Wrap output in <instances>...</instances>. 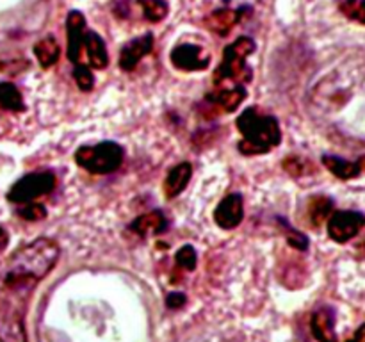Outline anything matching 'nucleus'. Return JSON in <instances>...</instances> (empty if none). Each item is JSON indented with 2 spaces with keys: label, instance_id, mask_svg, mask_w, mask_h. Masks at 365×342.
<instances>
[{
  "label": "nucleus",
  "instance_id": "1",
  "mask_svg": "<svg viewBox=\"0 0 365 342\" xmlns=\"http://www.w3.org/2000/svg\"><path fill=\"white\" fill-rule=\"evenodd\" d=\"M59 246L39 237L20 246L0 274V342H27L25 310L36 285L59 260Z\"/></svg>",
  "mask_w": 365,
  "mask_h": 342
},
{
  "label": "nucleus",
  "instance_id": "2",
  "mask_svg": "<svg viewBox=\"0 0 365 342\" xmlns=\"http://www.w3.org/2000/svg\"><path fill=\"white\" fill-rule=\"evenodd\" d=\"M235 125L242 134V139L237 145L242 155H262L277 148L282 141V130L277 118L260 114L257 107H248L242 110Z\"/></svg>",
  "mask_w": 365,
  "mask_h": 342
},
{
  "label": "nucleus",
  "instance_id": "3",
  "mask_svg": "<svg viewBox=\"0 0 365 342\" xmlns=\"http://www.w3.org/2000/svg\"><path fill=\"white\" fill-rule=\"evenodd\" d=\"M255 52V43L248 36H242V38L235 39L234 43L227 46L223 50V59L221 64L214 71V86L217 88H225L228 81H232L234 84L245 86L248 82H252L253 71L252 68L246 64L248 56Z\"/></svg>",
  "mask_w": 365,
  "mask_h": 342
},
{
  "label": "nucleus",
  "instance_id": "4",
  "mask_svg": "<svg viewBox=\"0 0 365 342\" xmlns=\"http://www.w3.org/2000/svg\"><path fill=\"white\" fill-rule=\"evenodd\" d=\"M123 146L114 141L81 146L75 152V162L93 175H109L123 164Z\"/></svg>",
  "mask_w": 365,
  "mask_h": 342
},
{
  "label": "nucleus",
  "instance_id": "5",
  "mask_svg": "<svg viewBox=\"0 0 365 342\" xmlns=\"http://www.w3.org/2000/svg\"><path fill=\"white\" fill-rule=\"evenodd\" d=\"M57 178L52 171H36L21 177L7 192V200L13 203H29L39 196L50 195L56 189Z\"/></svg>",
  "mask_w": 365,
  "mask_h": 342
},
{
  "label": "nucleus",
  "instance_id": "6",
  "mask_svg": "<svg viewBox=\"0 0 365 342\" xmlns=\"http://www.w3.org/2000/svg\"><path fill=\"white\" fill-rule=\"evenodd\" d=\"M365 227V216L356 212V210H337L328 219V235L335 242L351 241L353 237L360 234V230Z\"/></svg>",
  "mask_w": 365,
  "mask_h": 342
},
{
  "label": "nucleus",
  "instance_id": "7",
  "mask_svg": "<svg viewBox=\"0 0 365 342\" xmlns=\"http://www.w3.org/2000/svg\"><path fill=\"white\" fill-rule=\"evenodd\" d=\"M170 59L171 64L182 71L205 70L210 63V57L203 53L198 45H191V43H182L175 46L170 53Z\"/></svg>",
  "mask_w": 365,
  "mask_h": 342
},
{
  "label": "nucleus",
  "instance_id": "8",
  "mask_svg": "<svg viewBox=\"0 0 365 342\" xmlns=\"http://www.w3.org/2000/svg\"><path fill=\"white\" fill-rule=\"evenodd\" d=\"M242 219H245V203L242 196L237 192L225 196L214 210V221L225 230H234L242 223Z\"/></svg>",
  "mask_w": 365,
  "mask_h": 342
},
{
  "label": "nucleus",
  "instance_id": "9",
  "mask_svg": "<svg viewBox=\"0 0 365 342\" xmlns=\"http://www.w3.org/2000/svg\"><path fill=\"white\" fill-rule=\"evenodd\" d=\"M66 32H68V57L71 63H81L82 46L86 39V18L78 11H71L66 18Z\"/></svg>",
  "mask_w": 365,
  "mask_h": 342
},
{
  "label": "nucleus",
  "instance_id": "10",
  "mask_svg": "<svg viewBox=\"0 0 365 342\" xmlns=\"http://www.w3.org/2000/svg\"><path fill=\"white\" fill-rule=\"evenodd\" d=\"M153 50V36L145 34L128 41L120 52V68L123 71H132L139 64V61L148 56Z\"/></svg>",
  "mask_w": 365,
  "mask_h": 342
},
{
  "label": "nucleus",
  "instance_id": "11",
  "mask_svg": "<svg viewBox=\"0 0 365 342\" xmlns=\"http://www.w3.org/2000/svg\"><path fill=\"white\" fill-rule=\"evenodd\" d=\"M310 330L317 342H339L337 331H335V314L330 306H323L312 314Z\"/></svg>",
  "mask_w": 365,
  "mask_h": 342
},
{
  "label": "nucleus",
  "instance_id": "12",
  "mask_svg": "<svg viewBox=\"0 0 365 342\" xmlns=\"http://www.w3.org/2000/svg\"><path fill=\"white\" fill-rule=\"evenodd\" d=\"M246 88L245 86L234 84L232 88H217V91L209 93L205 96V100L212 105H216L220 110L225 113H234L237 110V107L245 102L246 98Z\"/></svg>",
  "mask_w": 365,
  "mask_h": 342
},
{
  "label": "nucleus",
  "instance_id": "13",
  "mask_svg": "<svg viewBox=\"0 0 365 342\" xmlns=\"http://www.w3.org/2000/svg\"><path fill=\"white\" fill-rule=\"evenodd\" d=\"M130 232L148 237V235H160L168 230V219L160 210H152V212L141 214L128 224Z\"/></svg>",
  "mask_w": 365,
  "mask_h": 342
},
{
  "label": "nucleus",
  "instance_id": "14",
  "mask_svg": "<svg viewBox=\"0 0 365 342\" xmlns=\"http://www.w3.org/2000/svg\"><path fill=\"white\" fill-rule=\"evenodd\" d=\"M248 11V7L245 9H217L212 14L205 18V27L210 32H216L217 36H227L232 31V27L239 24L242 20V13Z\"/></svg>",
  "mask_w": 365,
  "mask_h": 342
},
{
  "label": "nucleus",
  "instance_id": "15",
  "mask_svg": "<svg viewBox=\"0 0 365 342\" xmlns=\"http://www.w3.org/2000/svg\"><path fill=\"white\" fill-rule=\"evenodd\" d=\"M192 177V166L189 162H180L175 167H171L164 180V195L168 200H173L187 187L189 180Z\"/></svg>",
  "mask_w": 365,
  "mask_h": 342
},
{
  "label": "nucleus",
  "instance_id": "16",
  "mask_svg": "<svg viewBox=\"0 0 365 342\" xmlns=\"http://www.w3.org/2000/svg\"><path fill=\"white\" fill-rule=\"evenodd\" d=\"M84 46H86V52H88V59L91 68L95 70H102L109 64V56H107V48H106V43L103 39L100 38L96 32L89 31L86 32V39H84Z\"/></svg>",
  "mask_w": 365,
  "mask_h": 342
},
{
  "label": "nucleus",
  "instance_id": "17",
  "mask_svg": "<svg viewBox=\"0 0 365 342\" xmlns=\"http://www.w3.org/2000/svg\"><path fill=\"white\" fill-rule=\"evenodd\" d=\"M323 164L331 175H335L341 180H351L362 173V164L360 162H353V160H346L335 155H323Z\"/></svg>",
  "mask_w": 365,
  "mask_h": 342
},
{
  "label": "nucleus",
  "instance_id": "18",
  "mask_svg": "<svg viewBox=\"0 0 365 342\" xmlns=\"http://www.w3.org/2000/svg\"><path fill=\"white\" fill-rule=\"evenodd\" d=\"M34 56L38 57L39 64H41L43 68H50V66H53L57 61H59L61 48H59V45H57L56 39H53L52 36H48V38H45V39H41V41L36 43Z\"/></svg>",
  "mask_w": 365,
  "mask_h": 342
},
{
  "label": "nucleus",
  "instance_id": "19",
  "mask_svg": "<svg viewBox=\"0 0 365 342\" xmlns=\"http://www.w3.org/2000/svg\"><path fill=\"white\" fill-rule=\"evenodd\" d=\"M0 109L11 110V113H21V110H25L21 93L11 82H0Z\"/></svg>",
  "mask_w": 365,
  "mask_h": 342
},
{
  "label": "nucleus",
  "instance_id": "20",
  "mask_svg": "<svg viewBox=\"0 0 365 342\" xmlns=\"http://www.w3.org/2000/svg\"><path fill=\"white\" fill-rule=\"evenodd\" d=\"M334 214V202L327 196H314L309 205V217L314 227H321Z\"/></svg>",
  "mask_w": 365,
  "mask_h": 342
},
{
  "label": "nucleus",
  "instance_id": "21",
  "mask_svg": "<svg viewBox=\"0 0 365 342\" xmlns=\"http://www.w3.org/2000/svg\"><path fill=\"white\" fill-rule=\"evenodd\" d=\"M143 7V14L148 21L157 24L163 21L168 14V4L166 0H139Z\"/></svg>",
  "mask_w": 365,
  "mask_h": 342
},
{
  "label": "nucleus",
  "instance_id": "22",
  "mask_svg": "<svg viewBox=\"0 0 365 342\" xmlns=\"http://www.w3.org/2000/svg\"><path fill=\"white\" fill-rule=\"evenodd\" d=\"M341 11L349 20L365 25V0H344L341 4Z\"/></svg>",
  "mask_w": 365,
  "mask_h": 342
},
{
  "label": "nucleus",
  "instance_id": "23",
  "mask_svg": "<svg viewBox=\"0 0 365 342\" xmlns=\"http://www.w3.org/2000/svg\"><path fill=\"white\" fill-rule=\"evenodd\" d=\"M175 260H177V266L182 267V269L195 271L196 262H198V256H196L195 248H192L191 244H185L178 249L177 255H175Z\"/></svg>",
  "mask_w": 365,
  "mask_h": 342
},
{
  "label": "nucleus",
  "instance_id": "24",
  "mask_svg": "<svg viewBox=\"0 0 365 342\" xmlns=\"http://www.w3.org/2000/svg\"><path fill=\"white\" fill-rule=\"evenodd\" d=\"M73 77L81 91L84 93L91 91L93 84H95V78H93V71L89 70V66H86V64H81V63L75 64Z\"/></svg>",
  "mask_w": 365,
  "mask_h": 342
},
{
  "label": "nucleus",
  "instance_id": "25",
  "mask_svg": "<svg viewBox=\"0 0 365 342\" xmlns=\"http://www.w3.org/2000/svg\"><path fill=\"white\" fill-rule=\"evenodd\" d=\"M284 167L289 171V173L294 175V177H302V175L312 173L310 170H314L312 164H309L305 159H302V157H294V155L285 159Z\"/></svg>",
  "mask_w": 365,
  "mask_h": 342
},
{
  "label": "nucleus",
  "instance_id": "26",
  "mask_svg": "<svg viewBox=\"0 0 365 342\" xmlns=\"http://www.w3.org/2000/svg\"><path fill=\"white\" fill-rule=\"evenodd\" d=\"M18 216L24 217V219L27 221H39L46 217V209L45 205H41V203L29 202L25 203V207H21V209L18 210Z\"/></svg>",
  "mask_w": 365,
  "mask_h": 342
},
{
  "label": "nucleus",
  "instance_id": "27",
  "mask_svg": "<svg viewBox=\"0 0 365 342\" xmlns=\"http://www.w3.org/2000/svg\"><path fill=\"white\" fill-rule=\"evenodd\" d=\"M289 244L292 246V248L296 249H307L309 248V239L305 237L303 234H299V232H294V230H289Z\"/></svg>",
  "mask_w": 365,
  "mask_h": 342
},
{
  "label": "nucleus",
  "instance_id": "28",
  "mask_svg": "<svg viewBox=\"0 0 365 342\" xmlns=\"http://www.w3.org/2000/svg\"><path fill=\"white\" fill-rule=\"evenodd\" d=\"M185 299L187 298L182 292H170L166 298V306L171 310H178L185 305Z\"/></svg>",
  "mask_w": 365,
  "mask_h": 342
},
{
  "label": "nucleus",
  "instance_id": "29",
  "mask_svg": "<svg viewBox=\"0 0 365 342\" xmlns=\"http://www.w3.org/2000/svg\"><path fill=\"white\" fill-rule=\"evenodd\" d=\"M7 242H9V235H7V232L4 228H0V252L6 249Z\"/></svg>",
  "mask_w": 365,
  "mask_h": 342
},
{
  "label": "nucleus",
  "instance_id": "30",
  "mask_svg": "<svg viewBox=\"0 0 365 342\" xmlns=\"http://www.w3.org/2000/svg\"><path fill=\"white\" fill-rule=\"evenodd\" d=\"M353 337H359V338H365V323L362 324V326H359V330L355 331V335Z\"/></svg>",
  "mask_w": 365,
  "mask_h": 342
},
{
  "label": "nucleus",
  "instance_id": "31",
  "mask_svg": "<svg viewBox=\"0 0 365 342\" xmlns=\"http://www.w3.org/2000/svg\"><path fill=\"white\" fill-rule=\"evenodd\" d=\"M346 342H365V338H359V337H351V338H349V341H346Z\"/></svg>",
  "mask_w": 365,
  "mask_h": 342
}]
</instances>
